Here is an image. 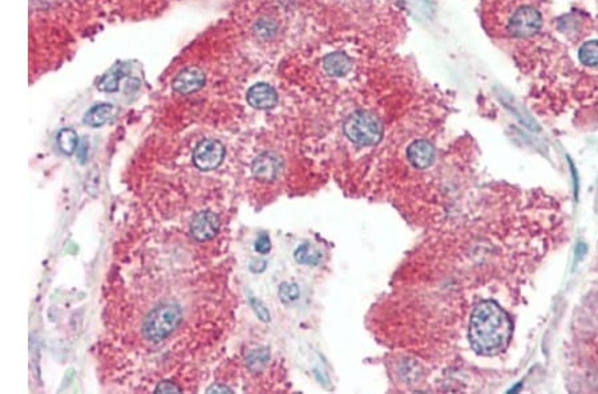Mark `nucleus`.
<instances>
[{
	"label": "nucleus",
	"mask_w": 598,
	"mask_h": 394,
	"mask_svg": "<svg viewBox=\"0 0 598 394\" xmlns=\"http://www.w3.org/2000/svg\"><path fill=\"white\" fill-rule=\"evenodd\" d=\"M513 332L509 316L493 300L480 301L471 315L468 339L481 356H495L508 347Z\"/></svg>",
	"instance_id": "1"
},
{
	"label": "nucleus",
	"mask_w": 598,
	"mask_h": 394,
	"mask_svg": "<svg viewBox=\"0 0 598 394\" xmlns=\"http://www.w3.org/2000/svg\"><path fill=\"white\" fill-rule=\"evenodd\" d=\"M346 137L359 146H374L381 142L383 123L379 117L368 110H356L343 123Z\"/></svg>",
	"instance_id": "2"
},
{
	"label": "nucleus",
	"mask_w": 598,
	"mask_h": 394,
	"mask_svg": "<svg viewBox=\"0 0 598 394\" xmlns=\"http://www.w3.org/2000/svg\"><path fill=\"white\" fill-rule=\"evenodd\" d=\"M182 321L181 308L176 304H163L154 308L143 323V335L147 340L159 342L176 331Z\"/></svg>",
	"instance_id": "3"
},
{
	"label": "nucleus",
	"mask_w": 598,
	"mask_h": 394,
	"mask_svg": "<svg viewBox=\"0 0 598 394\" xmlns=\"http://www.w3.org/2000/svg\"><path fill=\"white\" fill-rule=\"evenodd\" d=\"M541 26L543 17L540 13L530 6H524L512 15L508 31L516 38H530L537 33Z\"/></svg>",
	"instance_id": "4"
},
{
	"label": "nucleus",
	"mask_w": 598,
	"mask_h": 394,
	"mask_svg": "<svg viewBox=\"0 0 598 394\" xmlns=\"http://www.w3.org/2000/svg\"><path fill=\"white\" fill-rule=\"evenodd\" d=\"M225 158V146L218 139H203L193 151V163L203 172L216 170Z\"/></svg>",
	"instance_id": "5"
},
{
	"label": "nucleus",
	"mask_w": 598,
	"mask_h": 394,
	"mask_svg": "<svg viewBox=\"0 0 598 394\" xmlns=\"http://www.w3.org/2000/svg\"><path fill=\"white\" fill-rule=\"evenodd\" d=\"M219 218L213 211H201L196 214L191 223V236L197 242H207L213 239L219 232Z\"/></svg>",
	"instance_id": "6"
},
{
	"label": "nucleus",
	"mask_w": 598,
	"mask_h": 394,
	"mask_svg": "<svg viewBox=\"0 0 598 394\" xmlns=\"http://www.w3.org/2000/svg\"><path fill=\"white\" fill-rule=\"evenodd\" d=\"M206 82L205 73L197 67H189L181 70L172 82L173 89L180 95H191L200 91Z\"/></svg>",
	"instance_id": "7"
},
{
	"label": "nucleus",
	"mask_w": 598,
	"mask_h": 394,
	"mask_svg": "<svg viewBox=\"0 0 598 394\" xmlns=\"http://www.w3.org/2000/svg\"><path fill=\"white\" fill-rule=\"evenodd\" d=\"M246 100L250 107L259 110L272 109L278 104V93L272 85L266 82L254 84L246 95Z\"/></svg>",
	"instance_id": "8"
},
{
	"label": "nucleus",
	"mask_w": 598,
	"mask_h": 394,
	"mask_svg": "<svg viewBox=\"0 0 598 394\" xmlns=\"http://www.w3.org/2000/svg\"><path fill=\"white\" fill-rule=\"evenodd\" d=\"M281 160L272 153H262L254 160L251 172L256 179L262 182H272L279 176Z\"/></svg>",
	"instance_id": "9"
},
{
	"label": "nucleus",
	"mask_w": 598,
	"mask_h": 394,
	"mask_svg": "<svg viewBox=\"0 0 598 394\" xmlns=\"http://www.w3.org/2000/svg\"><path fill=\"white\" fill-rule=\"evenodd\" d=\"M407 158L414 167L428 169L435 161V148L425 139H416L408 146Z\"/></svg>",
	"instance_id": "10"
},
{
	"label": "nucleus",
	"mask_w": 598,
	"mask_h": 394,
	"mask_svg": "<svg viewBox=\"0 0 598 394\" xmlns=\"http://www.w3.org/2000/svg\"><path fill=\"white\" fill-rule=\"evenodd\" d=\"M115 113V107L112 104H97L88 109L84 114L82 121L91 128H100L109 121V119Z\"/></svg>",
	"instance_id": "11"
},
{
	"label": "nucleus",
	"mask_w": 598,
	"mask_h": 394,
	"mask_svg": "<svg viewBox=\"0 0 598 394\" xmlns=\"http://www.w3.org/2000/svg\"><path fill=\"white\" fill-rule=\"evenodd\" d=\"M323 68L326 70L327 75L340 77V76H344L351 69V60L347 54L342 52L327 54L323 59Z\"/></svg>",
	"instance_id": "12"
},
{
	"label": "nucleus",
	"mask_w": 598,
	"mask_h": 394,
	"mask_svg": "<svg viewBox=\"0 0 598 394\" xmlns=\"http://www.w3.org/2000/svg\"><path fill=\"white\" fill-rule=\"evenodd\" d=\"M56 142H57L59 150L66 156H72L78 150L79 144H80L78 133L71 128L61 129L57 135Z\"/></svg>",
	"instance_id": "13"
},
{
	"label": "nucleus",
	"mask_w": 598,
	"mask_h": 394,
	"mask_svg": "<svg viewBox=\"0 0 598 394\" xmlns=\"http://www.w3.org/2000/svg\"><path fill=\"white\" fill-rule=\"evenodd\" d=\"M294 258L299 264L316 266L322 260V254L313 245L305 243V245H299L298 248L296 250Z\"/></svg>",
	"instance_id": "14"
},
{
	"label": "nucleus",
	"mask_w": 598,
	"mask_h": 394,
	"mask_svg": "<svg viewBox=\"0 0 598 394\" xmlns=\"http://www.w3.org/2000/svg\"><path fill=\"white\" fill-rule=\"evenodd\" d=\"M269 358H270V354H269V351H268L266 348L254 349L253 352H250V354H249V356H247V358H246L247 368H249L253 373H258V372H261L263 368L266 367V364H268Z\"/></svg>",
	"instance_id": "15"
},
{
	"label": "nucleus",
	"mask_w": 598,
	"mask_h": 394,
	"mask_svg": "<svg viewBox=\"0 0 598 394\" xmlns=\"http://www.w3.org/2000/svg\"><path fill=\"white\" fill-rule=\"evenodd\" d=\"M578 59L585 66H589V67L598 66V40L585 43L578 51Z\"/></svg>",
	"instance_id": "16"
},
{
	"label": "nucleus",
	"mask_w": 598,
	"mask_h": 394,
	"mask_svg": "<svg viewBox=\"0 0 598 394\" xmlns=\"http://www.w3.org/2000/svg\"><path fill=\"white\" fill-rule=\"evenodd\" d=\"M278 295H279V299L282 300L286 304H289V303H293V301L298 300L299 295H300V289H299V287L296 283H284V285H281V287H279Z\"/></svg>",
	"instance_id": "17"
},
{
	"label": "nucleus",
	"mask_w": 598,
	"mask_h": 394,
	"mask_svg": "<svg viewBox=\"0 0 598 394\" xmlns=\"http://www.w3.org/2000/svg\"><path fill=\"white\" fill-rule=\"evenodd\" d=\"M123 77V75L117 73H110L101 79V82H99V89L104 91V92H115L117 91V84L120 82V79Z\"/></svg>",
	"instance_id": "18"
},
{
	"label": "nucleus",
	"mask_w": 598,
	"mask_h": 394,
	"mask_svg": "<svg viewBox=\"0 0 598 394\" xmlns=\"http://www.w3.org/2000/svg\"><path fill=\"white\" fill-rule=\"evenodd\" d=\"M250 304H251L254 312L257 313V316L262 321H265V323L270 321V312L268 311V308L265 307V304L261 300L250 298Z\"/></svg>",
	"instance_id": "19"
},
{
	"label": "nucleus",
	"mask_w": 598,
	"mask_h": 394,
	"mask_svg": "<svg viewBox=\"0 0 598 394\" xmlns=\"http://www.w3.org/2000/svg\"><path fill=\"white\" fill-rule=\"evenodd\" d=\"M254 248H256V251H257V252L262 254V255H265V254L270 252V250H272V241H270V236H269L268 234H261L258 238H257V241H256Z\"/></svg>",
	"instance_id": "20"
},
{
	"label": "nucleus",
	"mask_w": 598,
	"mask_h": 394,
	"mask_svg": "<svg viewBox=\"0 0 598 394\" xmlns=\"http://www.w3.org/2000/svg\"><path fill=\"white\" fill-rule=\"evenodd\" d=\"M181 392L182 389L172 381H161L154 389V393L157 394L181 393Z\"/></svg>",
	"instance_id": "21"
},
{
	"label": "nucleus",
	"mask_w": 598,
	"mask_h": 394,
	"mask_svg": "<svg viewBox=\"0 0 598 394\" xmlns=\"http://www.w3.org/2000/svg\"><path fill=\"white\" fill-rule=\"evenodd\" d=\"M88 150H89V141H88V138H84L82 142L79 144V148H78L79 162L85 163L87 158H88Z\"/></svg>",
	"instance_id": "22"
},
{
	"label": "nucleus",
	"mask_w": 598,
	"mask_h": 394,
	"mask_svg": "<svg viewBox=\"0 0 598 394\" xmlns=\"http://www.w3.org/2000/svg\"><path fill=\"white\" fill-rule=\"evenodd\" d=\"M206 393H233V391H231L229 386H226V385L214 384V385H212V386H209L206 389Z\"/></svg>",
	"instance_id": "23"
},
{
	"label": "nucleus",
	"mask_w": 598,
	"mask_h": 394,
	"mask_svg": "<svg viewBox=\"0 0 598 394\" xmlns=\"http://www.w3.org/2000/svg\"><path fill=\"white\" fill-rule=\"evenodd\" d=\"M265 268H266V262L262 260V259H254L250 263V270L253 272L265 271Z\"/></svg>",
	"instance_id": "24"
}]
</instances>
